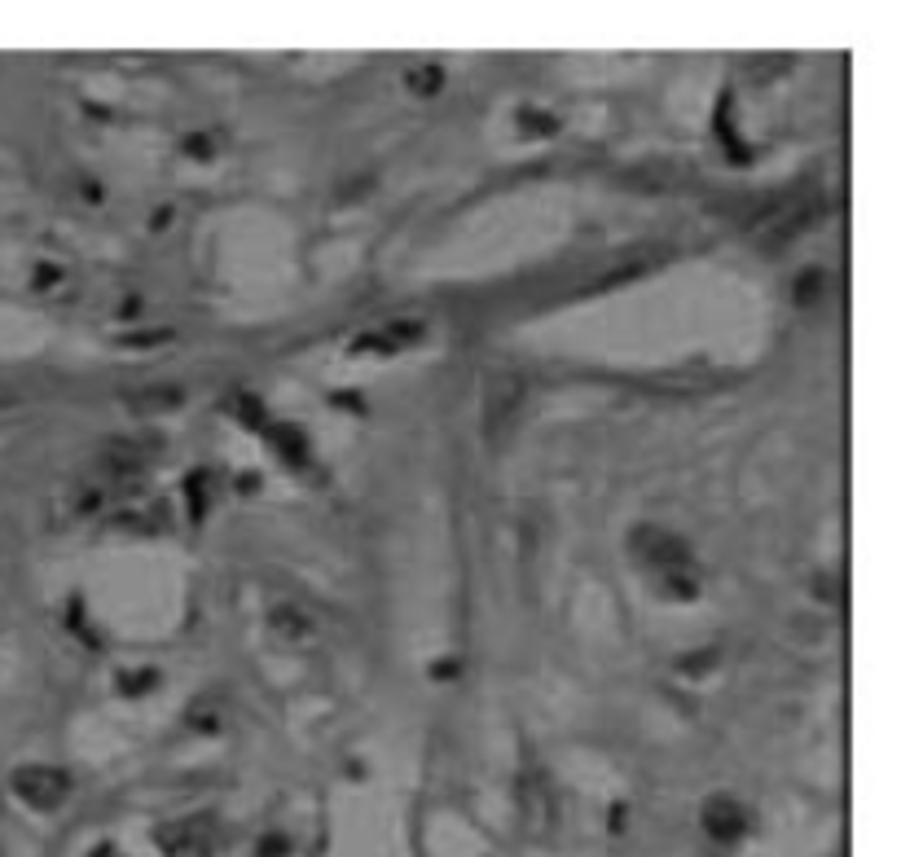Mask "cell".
Segmentation results:
<instances>
[{"instance_id": "cell-9", "label": "cell", "mask_w": 901, "mask_h": 857, "mask_svg": "<svg viewBox=\"0 0 901 857\" xmlns=\"http://www.w3.org/2000/svg\"><path fill=\"white\" fill-rule=\"evenodd\" d=\"M5 400H9V396H0V405H5Z\"/></svg>"}, {"instance_id": "cell-3", "label": "cell", "mask_w": 901, "mask_h": 857, "mask_svg": "<svg viewBox=\"0 0 901 857\" xmlns=\"http://www.w3.org/2000/svg\"><path fill=\"white\" fill-rule=\"evenodd\" d=\"M14 792L22 800H31L36 809H53L66 800V792H71V778H66L62 770H49V765H31V770L14 774Z\"/></svg>"}, {"instance_id": "cell-6", "label": "cell", "mask_w": 901, "mask_h": 857, "mask_svg": "<svg viewBox=\"0 0 901 857\" xmlns=\"http://www.w3.org/2000/svg\"><path fill=\"white\" fill-rule=\"evenodd\" d=\"M273 629L282 633V638H308V633H313V620H308L304 611H295V607H277L273 611Z\"/></svg>"}, {"instance_id": "cell-1", "label": "cell", "mask_w": 901, "mask_h": 857, "mask_svg": "<svg viewBox=\"0 0 901 857\" xmlns=\"http://www.w3.org/2000/svg\"><path fill=\"white\" fill-rule=\"evenodd\" d=\"M633 545H638L642 563H651V567H655V576H664L669 585H677V594H695L691 550H686V545L677 541L673 532H664V528H642L638 537H633Z\"/></svg>"}, {"instance_id": "cell-5", "label": "cell", "mask_w": 901, "mask_h": 857, "mask_svg": "<svg viewBox=\"0 0 901 857\" xmlns=\"http://www.w3.org/2000/svg\"><path fill=\"white\" fill-rule=\"evenodd\" d=\"M704 822H708V831H713V836H734V831H739V805H734V800H726V796H717L713 805H708Z\"/></svg>"}, {"instance_id": "cell-8", "label": "cell", "mask_w": 901, "mask_h": 857, "mask_svg": "<svg viewBox=\"0 0 901 857\" xmlns=\"http://www.w3.org/2000/svg\"><path fill=\"white\" fill-rule=\"evenodd\" d=\"M176 400H181V392H176V387H168V392H146V396H132V405H146V409H168V405H176Z\"/></svg>"}, {"instance_id": "cell-4", "label": "cell", "mask_w": 901, "mask_h": 857, "mask_svg": "<svg viewBox=\"0 0 901 857\" xmlns=\"http://www.w3.org/2000/svg\"><path fill=\"white\" fill-rule=\"evenodd\" d=\"M163 849H168L172 857H207V849H211L207 827H198V822H185V827H172L168 836H163Z\"/></svg>"}, {"instance_id": "cell-7", "label": "cell", "mask_w": 901, "mask_h": 857, "mask_svg": "<svg viewBox=\"0 0 901 857\" xmlns=\"http://www.w3.org/2000/svg\"><path fill=\"white\" fill-rule=\"evenodd\" d=\"M440 84H444V75L436 71V66H414V71H409V88H418L422 97H431Z\"/></svg>"}, {"instance_id": "cell-2", "label": "cell", "mask_w": 901, "mask_h": 857, "mask_svg": "<svg viewBox=\"0 0 901 857\" xmlns=\"http://www.w3.org/2000/svg\"><path fill=\"white\" fill-rule=\"evenodd\" d=\"M519 400H524V383L519 374H493L488 378V396H484V431L488 440H502V431L515 422L519 414Z\"/></svg>"}]
</instances>
